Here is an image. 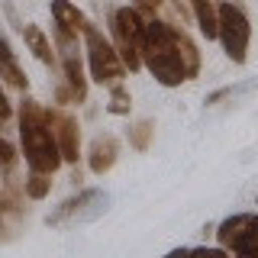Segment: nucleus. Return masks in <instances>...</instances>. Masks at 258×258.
<instances>
[{"label":"nucleus","mask_w":258,"mask_h":258,"mask_svg":"<svg viewBox=\"0 0 258 258\" xmlns=\"http://www.w3.org/2000/svg\"><path fill=\"white\" fill-rule=\"evenodd\" d=\"M139 55L142 64L152 71V78L165 87H177L200 75V52L190 42V36L155 16L145 20V39Z\"/></svg>","instance_id":"nucleus-1"},{"label":"nucleus","mask_w":258,"mask_h":258,"mask_svg":"<svg viewBox=\"0 0 258 258\" xmlns=\"http://www.w3.org/2000/svg\"><path fill=\"white\" fill-rule=\"evenodd\" d=\"M20 139H23V155H26L29 171L55 174L61 168V152L52 139V129L45 119V107H39L36 100L20 103Z\"/></svg>","instance_id":"nucleus-2"},{"label":"nucleus","mask_w":258,"mask_h":258,"mask_svg":"<svg viewBox=\"0 0 258 258\" xmlns=\"http://www.w3.org/2000/svg\"><path fill=\"white\" fill-rule=\"evenodd\" d=\"M216 39L223 42V52L232 64H245L252 26H248V16L242 13V7H236V4L216 7Z\"/></svg>","instance_id":"nucleus-3"},{"label":"nucleus","mask_w":258,"mask_h":258,"mask_svg":"<svg viewBox=\"0 0 258 258\" xmlns=\"http://www.w3.org/2000/svg\"><path fill=\"white\" fill-rule=\"evenodd\" d=\"M84 45H87V61H91V78L97 84H119L126 78V64L119 58L116 45L110 42L97 26H84Z\"/></svg>","instance_id":"nucleus-4"},{"label":"nucleus","mask_w":258,"mask_h":258,"mask_svg":"<svg viewBox=\"0 0 258 258\" xmlns=\"http://www.w3.org/2000/svg\"><path fill=\"white\" fill-rule=\"evenodd\" d=\"M142 39H145V20L133 7H119L113 13V42H116V52L123 58L126 71H139L142 68Z\"/></svg>","instance_id":"nucleus-5"},{"label":"nucleus","mask_w":258,"mask_h":258,"mask_svg":"<svg viewBox=\"0 0 258 258\" xmlns=\"http://www.w3.org/2000/svg\"><path fill=\"white\" fill-rule=\"evenodd\" d=\"M107 207H110V194L107 190H81L78 197H71V200H64L61 207H55L52 213H48V226H78V223H94V220H100L103 213H107Z\"/></svg>","instance_id":"nucleus-6"},{"label":"nucleus","mask_w":258,"mask_h":258,"mask_svg":"<svg viewBox=\"0 0 258 258\" xmlns=\"http://www.w3.org/2000/svg\"><path fill=\"white\" fill-rule=\"evenodd\" d=\"M45 119H48V129H52V139L61 152V161H75L81 158V126H78V116H71L68 110L61 107H52L45 110Z\"/></svg>","instance_id":"nucleus-7"},{"label":"nucleus","mask_w":258,"mask_h":258,"mask_svg":"<svg viewBox=\"0 0 258 258\" xmlns=\"http://www.w3.org/2000/svg\"><path fill=\"white\" fill-rule=\"evenodd\" d=\"M116 158H119V142H116V136H110V133L97 136L91 142V149H87V168H91L94 174H107L110 168L116 165Z\"/></svg>","instance_id":"nucleus-8"},{"label":"nucleus","mask_w":258,"mask_h":258,"mask_svg":"<svg viewBox=\"0 0 258 258\" xmlns=\"http://www.w3.org/2000/svg\"><path fill=\"white\" fill-rule=\"evenodd\" d=\"M52 20H55V29L68 32V36H81L87 26V16L71 0H52Z\"/></svg>","instance_id":"nucleus-9"},{"label":"nucleus","mask_w":258,"mask_h":258,"mask_svg":"<svg viewBox=\"0 0 258 258\" xmlns=\"http://www.w3.org/2000/svg\"><path fill=\"white\" fill-rule=\"evenodd\" d=\"M61 71H64V84L71 87L75 103H84L87 100V78H84L78 52H61Z\"/></svg>","instance_id":"nucleus-10"},{"label":"nucleus","mask_w":258,"mask_h":258,"mask_svg":"<svg viewBox=\"0 0 258 258\" xmlns=\"http://www.w3.org/2000/svg\"><path fill=\"white\" fill-rule=\"evenodd\" d=\"M0 81L10 84V87H16V91H26V87H29V78L23 75L20 61H16L13 48H10V42H7L4 36H0Z\"/></svg>","instance_id":"nucleus-11"},{"label":"nucleus","mask_w":258,"mask_h":258,"mask_svg":"<svg viewBox=\"0 0 258 258\" xmlns=\"http://www.w3.org/2000/svg\"><path fill=\"white\" fill-rule=\"evenodd\" d=\"M23 39H26V48L32 55H36L42 64H48V68H55V52H52V42L45 39V32L36 26V23H26L23 26Z\"/></svg>","instance_id":"nucleus-12"},{"label":"nucleus","mask_w":258,"mask_h":258,"mask_svg":"<svg viewBox=\"0 0 258 258\" xmlns=\"http://www.w3.org/2000/svg\"><path fill=\"white\" fill-rule=\"evenodd\" d=\"M190 16L197 20L207 39H216V4L213 0H190Z\"/></svg>","instance_id":"nucleus-13"},{"label":"nucleus","mask_w":258,"mask_h":258,"mask_svg":"<svg viewBox=\"0 0 258 258\" xmlns=\"http://www.w3.org/2000/svg\"><path fill=\"white\" fill-rule=\"evenodd\" d=\"M229 252H236L242 258H258V216H252V223H248L245 229L232 239Z\"/></svg>","instance_id":"nucleus-14"},{"label":"nucleus","mask_w":258,"mask_h":258,"mask_svg":"<svg viewBox=\"0 0 258 258\" xmlns=\"http://www.w3.org/2000/svg\"><path fill=\"white\" fill-rule=\"evenodd\" d=\"M258 91V78H248L242 81V84H229V87H220V91H213L207 97V107H216L220 100H239V97H248Z\"/></svg>","instance_id":"nucleus-15"},{"label":"nucleus","mask_w":258,"mask_h":258,"mask_svg":"<svg viewBox=\"0 0 258 258\" xmlns=\"http://www.w3.org/2000/svg\"><path fill=\"white\" fill-rule=\"evenodd\" d=\"M48 190H52V174L29 171V177L23 181V194H26L29 200H42V197H48Z\"/></svg>","instance_id":"nucleus-16"},{"label":"nucleus","mask_w":258,"mask_h":258,"mask_svg":"<svg viewBox=\"0 0 258 258\" xmlns=\"http://www.w3.org/2000/svg\"><path fill=\"white\" fill-rule=\"evenodd\" d=\"M129 107H133V97H129V91L123 87V81H119V84H110L107 113H113V116H129Z\"/></svg>","instance_id":"nucleus-17"},{"label":"nucleus","mask_w":258,"mask_h":258,"mask_svg":"<svg viewBox=\"0 0 258 258\" xmlns=\"http://www.w3.org/2000/svg\"><path fill=\"white\" fill-rule=\"evenodd\" d=\"M152 136H155V123H152V119H139V123L129 129V145H133L136 152H145L152 145Z\"/></svg>","instance_id":"nucleus-18"},{"label":"nucleus","mask_w":258,"mask_h":258,"mask_svg":"<svg viewBox=\"0 0 258 258\" xmlns=\"http://www.w3.org/2000/svg\"><path fill=\"white\" fill-rule=\"evenodd\" d=\"M161 7H165V0H136L133 10L139 13V16H149V20H152V16L161 10Z\"/></svg>","instance_id":"nucleus-19"},{"label":"nucleus","mask_w":258,"mask_h":258,"mask_svg":"<svg viewBox=\"0 0 258 258\" xmlns=\"http://www.w3.org/2000/svg\"><path fill=\"white\" fill-rule=\"evenodd\" d=\"M13 165H16V152H13V145L7 142V139H0V168H4V171H10Z\"/></svg>","instance_id":"nucleus-20"},{"label":"nucleus","mask_w":258,"mask_h":258,"mask_svg":"<svg viewBox=\"0 0 258 258\" xmlns=\"http://www.w3.org/2000/svg\"><path fill=\"white\" fill-rule=\"evenodd\" d=\"M10 116H13V107H10V100H7L4 87H0V123H7Z\"/></svg>","instance_id":"nucleus-21"}]
</instances>
